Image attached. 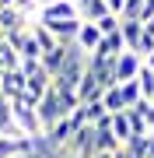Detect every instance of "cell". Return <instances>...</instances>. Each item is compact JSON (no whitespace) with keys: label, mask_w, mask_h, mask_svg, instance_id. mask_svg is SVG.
I'll list each match as a JSON object with an SVG mask.
<instances>
[{"label":"cell","mask_w":154,"mask_h":158,"mask_svg":"<svg viewBox=\"0 0 154 158\" xmlns=\"http://www.w3.org/2000/svg\"><path fill=\"white\" fill-rule=\"evenodd\" d=\"M25 91H28V77H25L21 70H7V74H0V95H4L7 102L21 98Z\"/></svg>","instance_id":"cell-3"},{"label":"cell","mask_w":154,"mask_h":158,"mask_svg":"<svg viewBox=\"0 0 154 158\" xmlns=\"http://www.w3.org/2000/svg\"><path fill=\"white\" fill-rule=\"evenodd\" d=\"M102 102H105L109 116H116V113H126V98H123V88H119V85H116V88H109L105 95H102Z\"/></svg>","instance_id":"cell-11"},{"label":"cell","mask_w":154,"mask_h":158,"mask_svg":"<svg viewBox=\"0 0 154 158\" xmlns=\"http://www.w3.org/2000/svg\"><path fill=\"white\" fill-rule=\"evenodd\" d=\"M95 158H116V155H109V151H98V155H95Z\"/></svg>","instance_id":"cell-20"},{"label":"cell","mask_w":154,"mask_h":158,"mask_svg":"<svg viewBox=\"0 0 154 158\" xmlns=\"http://www.w3.org/2000/svg\"><path fill=\"white\" fill-rule=\"evenodd\" d=\"M35 4H39V11H42V7H49V4H60V0H35Z\"/></svg>","instance_id":"cell-17"},{"label":"cell","mask_w":154,"mask_h":158,"mask_svg":"<svg viewBox=\"0 0 154 158\" xmlns=\"http://www.w3.org/2000/svg\"><path fill=\"white\" fill-rule=\"evenodd\" d=\"M119 32H123L126 49L137 53V46H140V39H144V25H140V21H123V25H119Z\"/></svg>","instance_id":"cell-7"},{"label":"cell","mask_w":154,"mask_h":158,"mask_svg":"<svg viewBox=\"0 0 154 158\" xmlns=\"http://www.w3.org/2000/svg\"><path fill=\"white\" fill-rule=\"evenodd\" d=\"M67 46L70 42H60L53 53H42V70H46L49 77H56V74L63 70V63H67Z\"/></svg>","instance_id":"cell-6"},{"label":"cell","mask_w":154,"mask_h":158,"mask_svg":"<svg viewBox=\"0 0 154 158\" xmlns=\"http://www.w3.org/2000/svg\"><path fill=\"white\" fill-rule=\"evenodd\" d=\"M32 35H35V42H39V49H42V53H53V49L60 46V42H56V35H53L42 21H32Z\"/></svg>","instance_id":"cell-9"},{"label":"cell","mask_w":154,"mask_h":158,"mask_svg":"<svg viewBox=\"0 0 154 158\" xmlns=\"http://www.w3.org/2000/svg\"><path fill=\"white\" fill-rule=\"evenodd\" d=\"M11 158H42V151H35V155H11Z\"/></svg>","instance_id":"cell-18"},{"label":"cell","mask_w":154,"mask_h":158,"mask_svg":"<svg viewBox=\"0 0 154 158\" xmlns=\"http://www.w3.org/2000/svg\"><path fill=\"white\" fill-rule=\"evenodd\" d=\"M112 134H116V141H119L123 148L130 144V137H133V127H130V116H126V113H116V116H112Z\"/></svg>","instance_id":"cell-10"},{"label":"cell","mask_w":154,"mask_h":158,"mask_svg":"<svg viewBox=\"0 0 154 158\" xmlns=\"http://www.w3.org/2000/svg\"><path fill=\"white\" fill-rule=\"evenodd\" d=\"M102 39H105V35L98 32V25H91V21H84V25H81V32H77V46L88 53V56L102 46Z\"/></svg>","instance_id":"cell-5"},{"label":"cell","mask_w":154,"mask_h":158,"mask_svg":"<svg viewBox=\"0 0 154 158\" xmlns=\"http://www.w3.org/2000/svg\"><path fill=\"white\" fill-rule=\"evenodd\" d=\"M119 25H123V18H116V14H105L102 21H98V32H102V35H112V32H119Z\"/></svg>","instance_id":"cell-15"},{"label":"cell","mask_w":154,"mask_h":158,"mask_svg":"<svg viewBox=\"0 0 154 158\" xmlns=\"http://www.w3.org/2000/svg\"><path fill=\"white\" fill-rule=\"evenodd\" d=\"M123 88V98H126V109H133V106H140L144 102V91H140V81H126V85H119Z\"/></svg>","instance_id":"cell-12"},{"label":"cell","mask_w":154,"mask_h":158,"mask_svg":"<svg viewBox=\"0 0 154 158\" xmlns=\"http://www.w3.org/2000/svg\"><path fill=\"white\" fill-rule=\"evenodd\" d=\"M144 63H147V67H151V70H154V53H151V56H147V60H144Z\"/></svg>","instance_id":"cell-19"},{"label":"cell","mask_w":154,"mask_h":158,"mask_svg":"<svg viewBox=\"0 0 154 158\" xmlns=\"http://www.w3.org/2000/svg\"><path fill=\"white\" fill-rule=\"evenodd\" d=\"M7 70H21V56L14 53V46L7 39H0V74H7Z\"/></svg>","instance_id":"cell-8"},{"label":"cell","mask_w":154,"mask_h":158,"mask_svg":"<svg viewBox=\"0 0 154 158\" xmlns=\"http://www.w3.org/2000/svg\"><path fill=\"white\" fill-rule=\"evenodd\" d=\"M74 4H77V11H81V21H91V25H98L109 14V4H105V0H74Z\"/></svg>","instance_id":"cell-4"},{"label":"cell","mask_w":154,"mask_h":158,"mask_svg":"<svg viewBox=\"0 0 154 158\" xmlns=\"http://www.w3.org/2000/svg\"><path fill=\"white\" fill-rule=\"evenodd\" d=\"M144 70V56L126 49L123 56H116V85H126V81H137Z\"/></svg>","instance_id":"cell-1"},{"label":"cell","mask_w":154,"mask_h":158,"mask_svg":"<svg viewBox=\"0 0 154 158\" xmlns=\"http://www.w3.org/2000/svg\"><path fill=\"white\" fill-rule=\"evenodd\" d=\"M70 18H81L77 4H74V0H60V4H49V7H42L35 21L49 25V21H70Z\"/></svg>","instance_id":"cell-2"},{"label":"cell","mask_w":154,"mask_h":158,"mask_svg":"<svg viewBox=\"0 0 154 158\" xmlns=\"http://www.w3.org/2000/svg\"><path fill=\"white\" fill-rule=\"evenodd\" d=\"M105 4H109V14L123 18V7H126V0H105Z\"/></svg>","instance_id":"cell-16"},{"label":"cell","mask_w":154,"mask_h":158,"mask_svg":"<svg viewBox=\"0 0 154 158\" xmlns=\"http://www.w3.org/2000/svg\"><path fill=\"white\" fill-rule=\"evenodd\" d=\"M140 91H144V102H154V70L144 63V70H140Z\"/></svg>","instance_id":"cell-13"},{"label":"cell","mask_w":154,"mask_h":158,"mask_svg":"<svg viewBox=\"0 0 154 158\" xmlns=\"http://www.w3.org/2000/svg\"><path fill=\"white\" fill-rule=\"evenodd\" d=\"M84 113H88V123L95 127V123H102V119L109 116V109H105V102L98 98V102H88V106H84Z\"/></svg>","instance_id":"cell-14"}]
</instances>
